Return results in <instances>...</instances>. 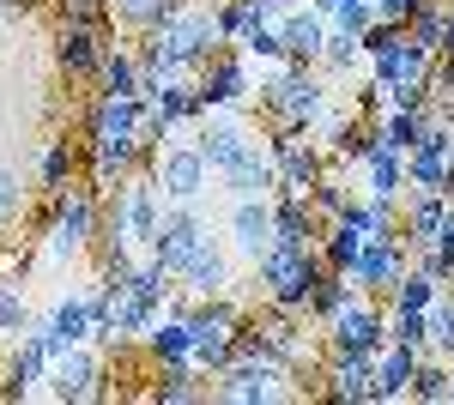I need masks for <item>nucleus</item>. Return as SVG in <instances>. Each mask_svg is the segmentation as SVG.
Returning <instances> with one entry per match:
<instances>
[{"label":"nucleus","mask_w":454,"mask_h":405,"mask_svg":"<svg viewBox=\"0 0 454 405\" xmlns=\"http://www.w3.org/2000/svg\"><path fill=\"white\" fill-rule=\"evenodd\" d=\"M224 25H218V6L212 0H188L164 31H152L140 43V73L158 79H194L212 55H224Z\"/></svg>","instance_id":"obj_1"},{"label":"nucleus","mask_w":454,"mask_h":405,"mask_svg":"<svg viewBox=\"0 0 454 405\" xmlns=\"http://www.w3.org/2000/svg\"><path fill=\"white\" fill-rule=\"evenodd\" d=\"M254 103L267 109V121L279 134H315L321 109L333 103L321 67H297V61H273V67L254 73Z\"/></svg>","instance_id":"obj_2"},{"label":"nucleus","mask_w":454,"mask_h":405,"mask_svg":"<svg viewBox=\"0 0 454 405\" xmlns=\"http://www.w3.org/2000/svg\"><path fill=\"white\" fill-rule=\"evenodd\" d=\"M158 218H164V188L152 169H134L128 182H115L104 194V230L98 242L109 248H128V254H152V237H158Z\"/></svg>","instance_id":"obj_3"},{"label":"nucleus","mask_w":454,"mask_h":405,"mask_svg":"<svg viewBox=\"0 0 454 405\" xmlns=\"http://www.w3.org/2000/svg\"><path fill=\"white\" fill-rule=\"evenodd\" d=\"M98 230H104V194H91V188H61V194H49L43 261H49V267L79 261V254L98 242Z\"/></svg>","instance_id":"obj_4"},{"label":"nucleus","mask_w":454,"mask_h":405,"mask_svg":"<svg viewBox=\"0 0 454 405\" xmlns=\"http://www.w3.org/2000/svg\"><path fill=\"white\" fill-rule=\"evenodd\" d=\"M212 242L218 237H212L200 200H164V218H158V237H152V254H145V261H158V267L182 284V272L194 267Z\"/></svg>","instance_id":"obj_5"},{"label":"nucleus","mask_w":454,"mask_h":405,"mask_svg":"<svg viewBox=\"0 0 454 405\" xmlns=\"http://www.w3.org/2000/svg\"><path fill=\"white\" fill-rule=\"evenodd\" d=\"M297 370H285L279 357H237L212 375V400H231V405H273V400H291L297 387Z\"/></svg>","instance_id":"obj_6"},{"label":"nucleus","mask_w":454,"mask_h":405,"mask_svg":"<svg viewBox=\"0 0 454 405\" xmlns=\"http://www.w3.org/2000/svg\"><path fill=\"white\" fill-rule=\"evenodd\" d=\"M387 345V308L382 297H370V291H357L333 321H327V351L333 357H376Z\"/></svg>","instance_id":"obj_7"},{"label":"nucleus","mask_w":454,"mask_h":405,"mask_svg":"<svg viewBox=\"0 0 454 405\" xmlns=\"http://www.w3.org/2000/svg\"><path fill=\"white\" fill-rule=\"evenodd\" d=\"M104 381H109V363H104V345H73L61 351L55 363H49V381H43V393L61 405H85V400H104Z\"/></svg>","instance_id":"obj_8"},{"label":"nucleus","mask_w":454,"mask_h":405,"mask_svg":"<svg viewBox=\"0 0 454 405\" xmlns=\"http://www.w3.org/2000/svg\"><path fill=\"white\" fill-rule=\"evenodd\" d=\"M194 103H200V115L254 103V61H248L243 49H224V55H212L207 67L194 73Z\"/></svg>","instance_id":"obj_9"},{"label":"nucleus","mask_w":454,"mask_h":405,"mask_svg":"<svg viewBox=\"0 0 454 405\" xmlns=\"http://www.w3.org/2000/svg\"><path fill=\"white\" fill-rule=\"evenodd\" d=\"M152 175H158V188H164V200H207V188L218 182L200 158V145L194 134L170 139V145H158V158H152Z\"/></svg>","instance_id":"obj_10"},{"label":"nucleus","mask_w":454,"mask_h":405,"mask_svg":"<svg viewBox=\"0 0 454 405\" xmlns=\"http://www.w3.org/2000/svg\"><path fill=\"white\" fill-rule=\"evenodd\" d=\"M254 139H261V134L248 128V103H243V109H212V115L194 121V145H200V158H207L212 175H224Z\"/></svg>","instance_id":"obj_11"},{"label":"nucleus","mask_w":454,"mask_h":405,"mask_svg":"<svg viewBox=\"0 0 454 405\" xmlns=\"http://www.w3.org/2000/svg\"><path fill=\"white\" fill-rule=\"evenodd\" d=\"M406 188H430L454 200V121H430L424 139L406 152Z\"/></svg>","instance_id":"obj_12"},{"label":"nucleus","mask_w":454,"mask_h":405,"mask_svg":"<svg viewBox=\"0 0 454 405\" xmlns=\"http://www.w3.org/2000/svg\"><path fill=\"white\" fill-rule=\"evenodd\" d=\"M267 145H273V158H279V188H273V194H309L315 182L327 175V145H321V139L267 128Z\"/></svg>","instance_id":"obj_13"},{"label":"nucleus","mask_w":454,"mask_h":405,"mask_svg":"<svg viewBox=\"0 0 454 405\" xmlns=\"http://www.w3.org/2000/svg\"><path fill=\"white\" fill-rule=\"evenodd\" d=\"M31 327L43 333V345H49L55 357L73 351V345H85V339H91V291H61V297L49 303V315H36Z\"/></svg>","instance_id":"obj_14"},{"label":"nucleus","mask_w":454,"mask_h":405,"mask_svg":"<svg viewBox=\"0 0 454 405\" xmlns=\"http://www.w3.org/2000/svg\"><path fill=\"white\" fill-rule=\"evenodd\" d=\"M224 237H231V248H237L248 267H254V261L273 248V194L231 200V212H224Z\"/></svg>","instance_id":"obj_15"},{"label":"nucleus","mask_w":454,"mask_h":405,"mask_svg":"<svg viewBox=\"0 0 454 405\" xmlns=\"http://www.w3.org/2000/svg\"><path fill=\"white\" fill-rule=\"evenodd\" d=\"M104 49H109V25H73L67 19L61 36H55V67L79 85H91L98 67H104Z\"/></svg>","instance_id":"obj_16"},{"label":"nucleus","mask_w":454,"mask_h":405,"mask_svg":"<svg viewBox=\"0 0 454 405\" xmlns=\"http://www.w3.org/2000/svg\"><path fill=\"white\" fill-rule=\"evenodd\" d=\"M49 363H55V351L43 345V333H25L19 345H6V387H0V400H31V393H43V381H49Z\"/></svg>","instance_id":"obj_17"},{"label":"nucleus","mask_w":454,"mask_h":405,"mask_svg":"<svg viewBox=\"0 0 454 405\" xmlns=\"http://www.w3.org/2000/svg\"><path fill=\"white\" fill-rule=\"evenodd\" d=\"M273 188H279V158H273L267 134H261L237 164L218 175V194H224V200H254V194H273Z\"/></svg>","instance_id":"obj_18"},{"label":"nucleus","mask_w":454,"mask_h":405,"mask_svg":"<svg viewBox=\"0 0 454 405\" xmlns=\"http://www.w3.org/2000/svg\"><path fill=\"white\" fill-rule=\"evenodd\" d=\"M400 272H406V242L370 237V242H364V254L351 261V284L387 303V291H394V278H400Z\"/></svg>","instance_id":"obj_19"},{"label":"nucleus","mask_w":454,"mask_h":405,"mask_svg":"<svg viewBox=\"0 0 454 405\" xmlns=\"http://www.w3.org/2000/svg\"><path fill=\"white\" fill-rule=\"evenodd\" d=\"M370 79H376L382 91H394V85H424V79H430V49H419L412 36L400 31L387 49L370 55Z\"/></svg>","instance_id":"obj_20"},{"label":"nucleus","mask_w":454,"mask_h":405,"mask_svg":"<svg viewBox=\"0 0 454 405\" xmlns=\"http://www.w3.org/2000/svg\"><path fill=\"white\" fill-rule=\"evenodd\" d=\"M279 31H285V61H297V67H321V49H327L333 19L315 12V6H291Z\"/></svg>","instance_id":"obj_21"},{"label":"nucleus","mask_w":454,"mask_h":405,"mask_svg":"<svg viewBox=\"0 0 454 405\" xmlns=\"http://www.w3.org/2000/svg\"><path fill=\"white\" fill-rule=\"evenodd\" d=\"M315 393L340 405H370L376 400V357H333Z\"/></svg>","instance_id":"obj_22"},{"label":"nucleus","mask_w":454,"mask_h":405,"mask_svg":"<svg viewBox=\"0 0 454 405\" xmlns=\"http://www.w3.org/2000/svg\"><path fill=\"white\" fill-rule=\"evenodd\" d=\"M419 345H382L376 351V400L370 405H394V400H412V375H419Z\"/></svg>","instance_id":"obj_23"},{"label":"nucleus","mask_w":454,"mask_h":405,"mask_svg":"<svg viewBox=\"0 0 454 405\" xmlns=\"http://www.w3.org/2000/svg\"><path fill=\"white\" fill-rule=\"evenodd\" d=\"M145 351H152V363H194V333H188V315L176 303H164V315L152 321Z\"/></svg>","instance_id":"obj_24"},{"label":"nucleus","mask_w":454,"mask_h":405,"mask_svg":"<svg viewBox=\"0 0 454 405\" xmlns=\"http://www.w3.org/2000/svg\"><path fill=\"white\" fill-rule=\"evenodd\" d=\"M449 194H430V188H406V248H424V242H436L442 230V218H449Z\"/></svg>","instance_id":"obj_25"},{"label":"nucleus","mask_w":454,"mask_h":405,"mask_svg":"<svg viewBox=\"0 0 454 405\" xmlns=\"http://www.w3.org/2000/svg\"><path fill=\"white\" fill-rule=\"evenodd\" d=\"M321 272H327V267H321V248H309V254H303V261H297V267L267 291V303L285 308V315H309V291L321 284Z\"/></svg>","instance_id":"obj_26"},{"label":"nucleus","mask_w":454,"mask_h":405,"mask_svg":"<svg viewBox=\"0 0 454 405\" xmlns=\"http://www.w3.org/2000/svg\"><path fill=\"white\" fill-rule=\"evenodd\" d=\"M98 97H140V49L128 43H109L104 49V67H98Z\"/></svg>","instance_id":"obj_27"},{"label":"nucleus","mask_w":454,"mask_h":405,"mask_svg":"<svg viewBox=\"0 0 454 405\" xmlns=\"http://www.w3.org/2000/svg\"><path fill=\"white\" fill-rule=\"evenodd\" d=\"M364 194H370V200H400V194H406V158H400L394 145H382V139H376V152L364 158Z\"/></svg>","instance_id":"obj_28"},{"label":"nucleus","mask_w":454,"mask_h":405,"mask_svg":"<svg viewBox=\"0 0 454 405\" xmlns=\"http://www.w3.org/2000/svg\"><path fill=\"white\" fill-rule=\"evenodd\" d=\"M231 284H237V278H231V254H224L218 242H212L207 254L182 272V291H188V297H200V303H207V297H231Z\"/></svg>","instance_id":"obj_29"},{"label":"nucleus","mask_w":454,"mask_h":405,"mask_svg":"<svg viewBox=\"0 0 454 405\" xmlns=\"http://www.w3.org/2000/svg\"><path fill=\"white\" fill-rule=\"evenodd\" d=\"M36 182H43L49 194L79 188V145H73V139H49V145H43V158H36Z\"/></svg>","instance_id":"obj_30"},{"label":"nucleus","mask_w":454,"mask_h":405,"mask_svg":"<svg viewBox=\"0 0 454 405\" xmlns=\"http://www.w3.org/2000/svg\"><path fill=\"white\" fill-rule=\"evenodd\" d=\"M424 128H430V109H382V115H376V134H382V145H394L400 158H406V152L424 139Z\"/></svg>","instance_id":"obj_31"},{"label":"nucleus","mask_w":454,"mask_h":405,"mask_svg":"<svg viewBox=\"0 0 454 405\" xmlns=\"http://www.w3.org/2000/svg\"><path fill=\"white\" fill-rule=\"evenodd\" d=\"M406 36L430 49V55H449V0H424L419 12L406 19Z\"/></svg>","instance_id":"obj_32"},{"label":"nucleus","mask_w":454,"mask_h":405,"mask_svg":"<svg viewBox=\"0 0 454 405\" xmlns=\"http://www.w3.org/2000/svg\"><path fill=\"white\" fill-rule=\"evenodd\" d=\"M357 297V284H351V272H321V284L309 291V315L303 321H315V327H327L340 308Z\"/></svg>","instance_id":"obj_33"},{"label":"nucleus","mask_w":454,"mask_h":405,"mask_svg":"<svg viewBox=\"0 0 454 405\" xmlns=\"http://www.w3.org/2000/svg\"><path fill=\"white\" fill-rule=\"evenodd\" d=\"M442 291H449V284H436L430 272L406 267V272H400V278H394V291H387V308H419V315H430Z\"/></svg>","instance_id":"obj_34"},{"label":"nucleus","mask_w":454,"mask_h":405,"mask_svg":"<svg viewBox=\"0 0 454 405\" xmlns=\"http://www.w3.org/2000/svg\"><path fill=\"white\" fill-rule=\"evenodd\" d=\"M182 6H188V0H115V19H121L128 31L152 36V31H164Z\"/></svg>","instance_id":"obj_35"},{"label":"nucleus","mask_w":454,"mask_h":405,"mask_svg":"<svg viewBox=\"0 0 454 405\" xmlns=\"http://www.w3.org/2000/svg\"><path fill=\"white\" fill-rule=\"evenodd\" d=\"M364 242H370V237H357L351 224L333 218V224L321 230V242H315V248H321V267H327V272H351V261L364 254Z\"/></svg>","instance_id":"obj_36"},{"label":"nucleus","mask_w":454,"mask_h":405,"mask_svg":"<svg viewBox=\"0 0 454 405\" xmlns=\"http://www.w3.org/2000/svg\"><path fill=\"white\" fill-rule=\"evenodd\" d=\"M31 321L36 315H31V303H25V291L0 272V345H19V339L31 333Z\"/></svg>","instance_id":"obj_37"},{"label":"nucleus","mask_w":454,"mask_h":405,"mask_svg":"<svg viewBox=\"0 0 454 405\" xmlns=\"http://www.w3.org/2000/svg\"><path fill=\"white\" fill-rule=\"evenodd\" d=\"M237 49H243L254 67H273V61H285V31H279V25H267V19H254V25L237 36Z\"/></svg>","instance_id":"obj_38"},{"label":"nucleus","mask_w":454,"mask_h":405,"mask_svg":"<svg viewBox=\"0 0 454 405\" xmlns=\"http://www.w3.org/2000/svg\"><path fill=\"white\" fill-rule=\"evenodd\" d=\"M357 67H370V61H364V43H357V31L333 25V31H327V49H321V73H357Z\"/></svg>","instance_id":"obj_39"},{"label":"nucleus","mask_w":454,"mask_h":405,"mask_svg":"<svg viewBox=\"0 0 454 405\" xmlns=\"http://www.w3.org/2000/svg\"><path fill=\"white\" fill-rule=\"evenodd\" d=\"M449 363L436 357V351H424L419 357V375H412V400H424V405H449Z\"/></svg>","instance_id":"obj_40"},{"label":"nucleus","mask_w":454,"mask_h":405,"mask_svg":"<svg viewBox=\"0 0 454 405\" xmlns=\"http://www.w3.org/2000/svg\"><path fill=\"white\" fill-rule=\"evenodd\" d=\"M351 194H357V188H351L346 175H333V169H327V175H321V182L309 188V206H315V218H321V224H333V218L346 212V200H351Z\"/></svg>","instance_id":"obj_41"},{"label":"nucleus","mask_w":454,"mask_h":405,"mask_svg":"<svg viewBox=\"0 0 454 405\" xmlns=\"http://www.w3.org/2000/svg\"><path fill=\"white\" fill-rule=\"evenodd\" d=\"M387 345H430V315L419 308H387Z\"/></svg>","instance_id":"obj_42"},{"label":"nucleus","mask_w":454,"mask_h":405,"mask_svg":"<svg viewBox=\"0 0 454 405\" xmlns=\"http://www.w3.org/2000/svg\"><path fill=\"white\" fill-rule=\"evenodd\" d=\"M424 351H436V357H454V297L442 291L436 308H430V345Z\"/></svg>","instance_id":"obj_43"},{"label":"nucleus","mask_w":454,"mask_h":405,"mask_svg":"<svg viewBox=\"0 0 454 405\" xmlns=\"http://www.w3.org/2000/svg\"><path fill=\"white\" fill-rule=\"evenodd\" d=\"M19 212H25V188H19V169L0 164V230H6V224H12Z\"/></svg>","instance_id":"obj_44"},{"label":"nucleus","mask_w":454,"mask_h":405,"mask_svg":"<svg viewBox=\"0 0 454 405\" xmlns=\"http://www.w3.org/2000/svg\"><path fill=\"white\" fill-rule=\"evenodd\" d=\"M61 6L73 25H109V12H115V0H61Z\"/></svg>","instance_id":"obj_45"},{"label":"nucleus","mask_w":454,"mask_h":405,"mask_svg":"<svg viewBox=\"0 0 454 405\" xmlns=\"http://www.w3.org/2000/svg\"><path fill=\"white\" fill-rule=\"evenodd\" d=\"M419 6H424V0H376V19H382V25H406Z\"/></svg>","instance_id":"obj_46"},{"label":"nucleus","mask_w":454,"mask_h":405,"mask_svg":"<svg viewBox=\"0 0 454 405\" xmlns=\"http://www.w3.org/2000/svg\"><path fill=\"white\" fill-rule=\"evenodd\" d=\"M436 248L454 261V206H449V218H442V230H436Z\"/></svg>","instance_id":"obj_47"},{"label":"nucleus","mask_w":454,"mask_h":405,"mask_svg":"<svg viewBox=\"0 0 454 405\" xmlns=\"http://www.w3.org/2000/svg\"><path fill=\"white\" fill-rule=\"evenodd\" d=\"M449 55H454V0H449Z\"/></svg>","instance_id":"obj_48"},{"label":"nucleus","mask_w":454,"mask_h":405,"mask_svg":"<svg viewBox=\"0 0 454 405\" xmlns=\"http://www.w3.org/2000/svg\"><path fill=\"white\" fill-rule=\"evenodd\" d=\"M449 405H454V375H449Z\"/></svg>","instance_id":"obj_49"},{"label":"nucleus","mask_w":454,"mask_h":405,"mask_svg":"<svg viewBox=\"0 0 454 405\" xmlns=\"http://www.w3.org/2000/svg\"><path fill=\"white\" fill-rule=\"evenodd\" d=\"M212 6H218V0H212Z\"/></svg>","instance_id":"obj_50"}]
</instances>
